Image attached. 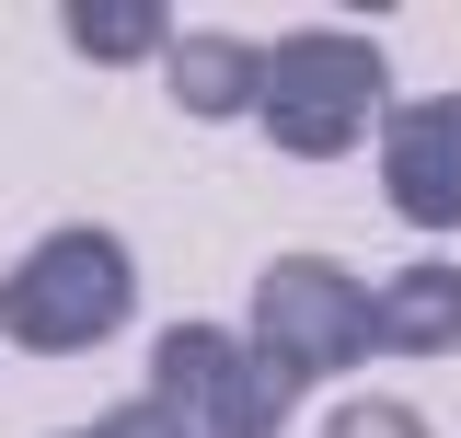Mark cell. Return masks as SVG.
<instances>
[{
  "label": "cell",
  "instance_id": "cell-1",
  "mask_svg": "<svg viewBox=\"0 0 461 438\" xmlns=\"http://www.w3.org/2000/svg\"><path fill=\"white\" fill-rule=\"evenodd\" d=\"M381 115H393V58H381V35H357V23H300V35L266 47V105H254V127L277 139L288 162H335Z\"/></svg>",
  "mask_w": 461,
  "mask_h": 438
},
{
  "label": "cell",
  "instance_id": "cell-2",
  "mask_svg": "<svg viewBox=\"0 0 461 438\" xmlns=\"http://www.w3.org/2000/svg\"><path fill=\"white\" fill-rule=\"evenodd\" d=\"M127 312H139V266L115 231H47L0 277V334L23 358H81V346L127 334Z\"/></svg>",
  "mask_w": 461,
  "mask_h": 438
},
{
  "label": "cell",
  "instance_id": "cell-3",
  "mask_svg": "<svg viewBox=\"0 0 461 438\" xmlns=\"http://www.w3.org/2000/svg\"><path fill=\"white\" fill-rule=\"evenodd\" d=\"M254 346H266V370H288L300 392L346 381V370L381 358V288L346 277L335 254H277V266L254 277Z\"/></svg>",
  "mask_w": 461,
  "mask_h": 438
},
{
  "label": "cell",
  "instance_id": "cell-4",
  "mask_svg": "<svg viewBox=\"0 0 461 438\" xmlns=\"http://www.w3.org/2000/svg\"><path fill=\"white\" fill-rule=\"evenodd\" d=\"M150 392H162L196 438H277L288 404H300V381L266 370V346L230 334V324H162V346H150Z\"/></svg>",
  "mask_w": 461,
  "mask_h": 438
},
{
  "label": "cell",
  "instance_id": "cell-5",
  "mask_svg": "<svg viewBox=\"0 0 461 438\" xmlns=\"http://www.w3.org/2000/svg\"><path fill=\"white\" fill-rule=\"evenodd\" d=\"M381 196L415 231H461V93H415L381 115Z\"/></svg>",
  "mask_w": 461,
  "mask_h": 438
},
{
  "label": "cell",
  "instance_id": "cell-6",
  "mask_svg": "<svg viewBox=\"0 0 461 438\" xmlns=\"http://www.w3.org/2000/svg\"><path fill=\"white\" fill-rule=\"evenodd\" d=\"M173 105L185 115H254L266 105V47L254 35H173Z\"/></svg>",
  "mask_w": 461,
  "mask_h": 438
},
{
  "label": "cell",
  "instance_id": "cell-7",
  "mask_svg": "<svg viewBox=\"0 0 461 438\" xmlns=\"http://www.w3.org/2000/svg\"><path fill=\"white\" fill-rule=\"evenodd\" d=\"M381 346L393 358H461V266L381 277Z\"/></svg>",
  "mask_w": 461,
  "mask_h": 438
},
{
  "label": "cell",
  "instance_id": "cell-8",
  "mask_svg": "<svg viewBox=\"0 0 461 438\" xmlns=\"http://www.w3.org/2000/svg\"><path fill=\"white\" fill-rule=\"evenodd\" d=\"M58 35L93 58V69H127V58H173V12L162 0H69Z\"/></svg>",
  "mask_w": 461,
  "mask_h": 438
},
{
  "label": "cell",
  "instance_id": "cell-9",
  "mask_svg": "<svg viewBox=\"0 0 461 438\" xmlns=\"http://www.w3.org/2000/svg\"><path fill=\"white\" fill-rule=\"evenodd\" d=\"M323 438H427V415H415V404H393V392H357V404H335V415H323Z\"/></svg>",
  "mask_w": 461,
  "mask_h": 438
},
{
  "label": "cell",
  "instance_id": "cell-10",
  "mask_svg": "<svg viewBox=\"0 0 461 438\" xmlns=\"http://www.w3.org/2000/svg\"><path fill=\"white\" fill-rule=\"evenodd\" d=\"M69 438H196V427L173 415L162 392H139V404H115V415H93V427H69Z\"/></svg>",
  "mask_w": 461,
  "mask_h": 438
}]
</instances>
